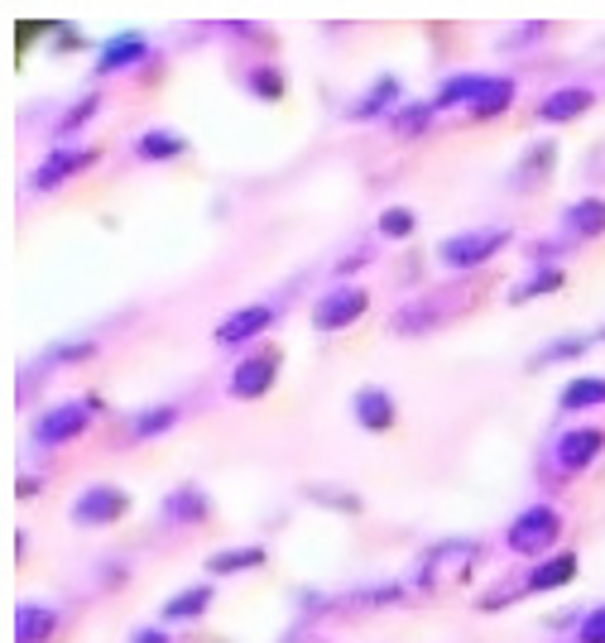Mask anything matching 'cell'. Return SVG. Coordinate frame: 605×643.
I'll return each mask as SVG.
<instances>
[{
	"label": "cell",
	"mask_w": 605,
	"mask_h": 643,
	"mask_svg": "<svg viewBox=\"0 0 605 643\" xmlns=\"http://www.w3.org/2000/svg\"><path fill=\"white\" fill-rule=\"evenodd\" d=\"M557 533H562V519H557V509H543V504H538V509H529L519 524L509 528V548L529 557V552H543V548H548Z\"/></svg>",
	"instance_id": "obj_1"
},
{
	"label": "cell",
	"mask_w": 605,
	"mask_h": 643,
	"mask_svg": "<svg viewBox=\"0 0 605 643\" xmlns=\"http://www.w3.org/2000/svg\"><path fill=\"white\" fill-rule=\"evenodd\" d=\"M509 240V231H466V236H452L442 245V260L452 269H471V264H485L500 245Z\"/></svg>",
	"instance_id": "obj_2"
},
{
	"label": "cell",
	"mask_w": 605,
	"mask_h": 643,
	"mask_svg": "<svg viewBox=\"0 0 605 643\" xmlns=\"http://www.w3.org/2000/svg\"><path fill=\"white\" fill-rule=\"evenodd\" d=\"M365 312V293L361 288H341V293H327L322 303L313 308V327H322V332H337V327H351L356 317Z\"/></svg>",
	"instance_id": "obj_3"
},
{
	"label": "cell",
	"mask_w": 605,
	"mask_h": 643,
	"mask_svg": "<svg viewBox=\"0 0 605 643\" xmlns=\"http://www.w3.org/2000/svg\"><path fill=\"white\" fill-rule=\"evenodd\" d=\"M121 509H125V495L111 490V485H97V490H87V495L73 504L77 524H111V519H121Z\"/></svg>",
	"instance_id": "obj_4"
},
{
	"label": "cell",
	"mask_w": 605,
	"mask_h": 643,
	"mask_svg": "<svg viewBox=\"0 0 605 643\" xmlns=\"http://www.w3.org/2000/svg\"><path fill=\"white\" fill-rule=\"evenodd\" d=\"M82 428H87V408L63 404V408H53V413H44V423H39V442H44V447H58V442L77 437Z\"/></svg>",
	"instance_id": "obj_5"
},
{
	"label": "cell",
	"mask_w": 605,
	"mask_h": 643,
	"mask_svg": "<svg viewBox=\"0 0 605 643\" xmlns=\"http://www.w3.org/2000/svg\"><path fill=\"white\" fill-rule=\"evenodd\" d=\"M605 447V437L596 428H581V432H567L562 442H557V461L567 466V471H577V466H591L596 452Z\"/></svg>",
	"instance_id": "obj_6"
},
{
	"label": "cell",
	"mask_w": 605,
	"mask_h": 643,
	"mask_svg": "<svg viewBox=\"0 0 605 643\" xmlns=\"http://www.w3.org/2000/svg\"><path fill=\"white\" fill-rule=\"evenodd\" d=\"M274 322V308H245V312H231L226 322L217 327V341L221 346H236V341H250L255 332H265Z\"/></svg>",
	"instance_id": "obj_7"
},
{
	"label": "cell",
	"mask_w": 605,
	"mask_h": 643,
	"mask_svg": "<svg viewBox=\"0 0 605 643\" xmlns=\"http://www.w3.org/2000/svg\"><path fill=\"white\" fill-rule=\"evenodd\" d=\"M269 384H274V356H255L231 375V394H236V399H260Z\"/></svg>",
	"instance_id": "obj_8"
},
{
	"label": "cell",
	"mask_w": 605,
	"mask_h": 643,
	"mask_svg": "<svg viewBox=\"0 0 605 643\" xmlns=\"http://www.w3.org/2000/svg\"><path fill=\"white\" fill-rule=\"evenodd\" d=\"M135 58H145V39H140V34H125V39H111V44L101 48L97 68L101 72H121V68H130Z\"/></svg>",
	"instance_id": "obj_9"
},
{
	"label": "cell",
	"mask_w": 605,
	"mask_h": 643,
	"mask_svg": "<svg viewBox=\"0 0 605 643\" xmlns=\"http://www.w3.org/2000/svg\"><path fill=\"white\" fill-rule=\"evenodd\" d=\"M82 164H92V154H77V149H58L49 164L39 168V178H34V183H39V188H58V183H63V178H68L73 168H82Z\"/></svg>",
	"instance_id": "obj_10"
},
{
	"label": "cell",
	"mask_w": 605,
	"mask_h": 643,
	"mask_svg": "<svg viewBox=\"0 0 605 643\" xmlns=\"http://www.w3.org/2000/svg\"><path fill=\"white\" fill-rule=\"evenodd\" d=\"M49 634H53V610H44V605H20V629H15V639L44 643Z\"/></svg>",
	"instance_id": "obj_11"
},
{
	"label": "cell",
	"mask_w": 605,
	"mask_h": 643,
	"mask_svg": "<svg viewBox=\"0 0 605 643\" xmlns=\"http://www.w3.org/2000/svg\"><path fill=\"white\" fill-rule=\"evenodd\" d=\"M591 106V92H581V87H567V92H553L543 101V120H572L581 116Z\"/></svg>",
	"instance_id": "obj_12"
},
{
	"label": "cell",
	"mask_w": 605,
	"mask_h": 643,
	"mask_svg": "<svg viewBox=\"0 0 605 643\" xmlns=\"http://www.w3.org/2000/svg\"><path fill=\"white\" fill-rule=\"evenodd\" d=\"M356 413H361L365 428H389V418H394V399H389L385 389H365L361 399H356Z\"/></svg>",
	"instance_id": "obj_13"
},
{
	"label": "cell",
	"mask_w": 605,
	"mask_h": 643,
	"mask_svg": "<svg viewBox=\"0 0 605 643\" xmlns=\"http://www.w3.org/2000/svg\"><path fill=\"white\" fill-rule=\"evenodd\" d=\"M572 572H577V557H553V562H543V567H533L529 586L533 591H553V586H562V581H572Z\"/></svg>",
	"instance_id": "obj_14"
},
{
	"label": "cell",
	"mask_w": 605,
	"mask_h": 643,
	"mask_svg": "<svg viewBox=\"0 0 605 643\" xmlns=\"http://www.w3.org/2000/svg\"><path fill=\"white\" fill-rule=\"evenodd\" d=\"M605 404V380H572L562 389V408H591Z\"/></svg>",
	"instance_id": "obj_15"
},
{
	"label": "cell",
	"mask_w": 605,
	"mask_h": 643,
	"mask_svg": "<svg viewBox=\"0 0 605 643\" xmlns=\"http://www.w3.org/2000/svg\"><path fill=\"white\" fill-rule=\"evenodd\" d=\"M509 96H514V82H505V77L485 82L481 96H476V116H495V111H505Z\"/></svg>",
	"instance_id": "obj_16"
},
{
	"label": "cell",
	"mask_w": 605,
	"mask_h": 643,
	"mask_svg": "<svg viewBox=\"0 0 605 643\" xmlns=\"http://www.w3.org/2000/svg\"><path fill=\"white\" fill-rule=\"evenodd\" d=\"M207 600H212V591H207V586H193V591L173 596L164 615H169V620H193V615H202V610H207Z\"/></svg>",
	"instance_id": "obj_17"
},
{
	"label": "cell",
	"mask_w": 605,
	"mask_h": 643,
	"mask_svg": "<svg viewBox=\"0 0 605 643\" xmlns=\"http://www.w3.org/2000/svg\"><path fill=\"white\" fill-rule=\"evenodd\" d=\"M572 226L586 231V236H601L605 231V202H596V197H591V202H577V207H572Z\"/></svg>",
	"instance_id": "obj_18"
},
{
	"label": "cell",
	"mask_w": 605,
	"mask_h": 643,
	"mask_svg": "<svg viewBox=\"0 0 605 643\" xmlns=\"http://www.w3.org/2000/svg\"><path fill=\"white\" fill-rule=\"evenodd\" d=\"M178 149H183V140H178L173 130H149L145 140H140V154H145V159H173Z\"/></svg>",
	"instance_id": "obj_19"
},
{
	"label": "cell",
	"mask_w": 605,
	"mask_h": 643,
	"mask_svg": "<svg viewBox=\"0 0 605 643\" xmlns=\"http://www.w3.org/2000/svg\"><path fill=\"white\" fill-rule=\"evenodd\" d=\"M265 552L260 548H241V552H217L212 557V572H245V567H260Z\"/></svg>",
	"instance_id": "obj_20"
},
{
	"label": "cell",
	"mask_w": 605,
	"mask_h": 643,
	"mask_svg": "<svg viewBox=\"0 0 605 643\" xmlns=\"http://www.w3.org/2000/svg\"><path fill=\"white\" fill-rule=\"evenodd\" d=\"M481 87H485V77H452L447 87H442V96H437V106H452V101H471L476 106V96H481Z\"/></svg>",
	"instance_id": "obj_21"
},
{
	"label": "cell",
	"mask_w": 605,
	"mask_h": 643,
	"mask_svg": "<svg viewBox=\"0 0 605 643\" xmlns=\"http://www.w3.org/2000/svg\"><path fill=\"white\" fill-rule=\"evenodd\" d=\"M380 231H385V236H409V231H413V212H409V207H389V212L380 216Z\"/></svg>",
	"instance_id": "obj_22"
},
{
	"label": "cell",
	"mask_w": 605,
	"mask_h": 643,
	"mask_svg": "<svg viewBox=\"0 0 605 643\" xmlns=\"http://www.w3.org/2000/svg\"><path fill=\"white\" fill-rule=\"evenodd\" d=\"M581 643H605V605H596V610L581 620Z\"/></svg>",
	"instance_id": "obj_23"
},
{
	"label": "cell",
	"mask_w": 605,
	"mask_h": 643,
	"mask_svg": "<svg viewBox=\"0 0 605 643\" xmlns=\"http://www.w3.org/2000/svg\"><path fill=\"white\" fill-rule=\"evenodd\" d=\"M169 423H173V408H154L149 418H140V423H135V432H140V437H149V432H164Z\"/></svg>",
	"instance_id": "obj_24"
},
{
	"label": "cell",
	"mask_w": 605,
	"mask_h": 643,
	"mask_svg": "<svg viewBox=\"0 0 605 643\" xmlns=\"http://www.w3.org/2000/svg\"><path fill=\"white\" fill-rule=\"evenodd\" d=\"M428 116H433V106H418V111H409V116L399 120V130H418V125H423Z\"/></svg>",
	"instance_id": "obj_25"
},
{
	"label": "cell",
	"mask_w": 605,
	"mask_h": 643,
	"mask_svg": "<svg viewBox=\"0 0 605 643\" xmlns=\"http://www.w3.org/2000/svg\"><path fill=\"white\" fill-rule=\"evenodd\" d=\"M135 643H169L164 634H154V629H145V634H135Z\"/></svg>",
	"instance_id": "obj_26"
}]
</instances>
